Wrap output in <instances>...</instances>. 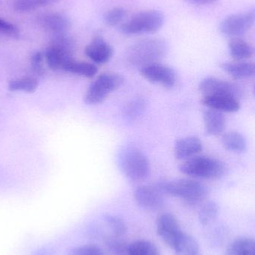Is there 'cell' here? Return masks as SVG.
Wrapping results in <instances>:
<instances>
[{"label":"cell","mask_w":255,"mask_h":255,"mask_svg":"<svg viewBox=\"0 0 255 255\" xmlns=\"http://www.w3.org/2000/svg\"><path fill=\"white\" fill-rule=\"evenodd\" d=\"M155 187L163 196L180 198L193 205L203 202L209 193L205 184L193 179L160 181Z\"/></svg>","instance_id":"6da1fadb"},{"label":"cell","mask_w":255,"mask_h":255,"mask_svg":"<svg viewBox=\"0 0 255 255\" xmlns=\"http://www.w3.org/2000/svg\"><path fill=\"white\" fill-rule=\"evenodd\" d=\"M167 46L164 40L147 38L139 40L129 47L126 61L132 67L140 69L144 66L159 62L165 56Z\"/></svg>","instance_id":"7a4b0ae2"},{"label":"cell","mask_w":255,"mask_h":255,"mask_svg":"<svg viewBox=\"0 0 255 255\" xmlns=\"http://www.w3.org/2000/svg\"><path fill=\"white\" fill-rule=\"evenodd\" d=\"M180 171L192 178L212 180L223 177L226 167L223 161L215 157L196 155L183 163Z\"/></svg>","instance_id":"3957f363"},{"label":"cell","mask_w":255,"mask_h":255,"mask_svg":"<svg viewBox=\"0 0 255 255\" xmlns=\"http://www.w3.org/2000/svg\"><path fill=\"white\" fill-rule=\"evenodd\" d=\"M75 47L71 37L65 34L55 36L43 55L48 67L54 71L64 70L67 64L74 59Z\"/></svg>","instance_id":"277c9868"},{"label":"cell","mask_w":255,"mask_h":255,"mask_svg":"<svg viewBox=\"0 0 255 255\" xmlns=\"http://www.w3.org/2000/svg\"><path fill=\"white\" fill-rule=\"evenodd\" d=\"M164 22V15L160 10H143L123 23L121 31L127 35L151 34L159 31Z\"/></svg>","instance_id":"5b68a950"},{"label":"cell","mask_w":255,"mask_h":255,"mask_svg":"<svg viewBox=\"0 0 255 255\" xmlns=\"http://www.w3.org/2000/svg\"><path fill=\"white\" fill-rule=\"evenodd\" d=\"M120 163L125 176L134 182L144 181L151 173V164L148 157L134 147L123 151Z\"/></svg>","instance_id":"8992f818"},{"label":"cell","mask_w":255,"mask_h":255,"mask_svg":"<svg viewBox=\"0 0 255 255\" xmlns=\"http://www.w3.org/2000/svg\"><path fill=\"white\" fill-rule=\"evenodd\" d=\"M124 82V77L118 73L100 75L87 89L84 97L85 103L98 105L103 103L112 92L121 88Z\"/></svg>","instance_id":"52a82bcc"},{"label":"cell","mask_w":255,"mask_h":255,"mask_svg":"<svg viewBox=\"0 0 255 255\" xmlns=\"http://www.w3.org/2000/svg\"><path fill=\"white\" fill-rule=\"evenodd\" d=\"M157 233L165 244L175 249L184 234L178 219L171 213H163L157 220Z\"/></svg>","instance_id":"ba28073f"},{"label":"cell","mask_w":255,"mask_h":255,"mask_svg":"<svg viewBox=\"0 0 255 255\" xmlns=\"http://www.w3.org/2000/svg\"><path fill=\"white\" fill-rule=\"evenodd\" d=\"M255 18L254 10L230 15L221 22L220 31L227 37H240L253 26Z\"/></svg>","instance_id":"9c48e42d"},{"label":"cell","mask_w":255,"mask_h":255,"mask_svg":"<svg viewBox=\"0 0 255 255\" xmlns=\"http://www.w3.org/2000/svg\"><path fill=\"white\" fill-rule=\"evenodd\" d=\"M139 73L148 82L162 85L166 88H172L177 83L175 70L159 62L141 67Z\"/></svg>","instance_id":"30bf717a"},{"label":"cell","mask_w":255,"mask_h":255,"mask_svg":"<svg viewBox=\"0 0 255 255\" xmlns=\"http://www.w3.org/2000/svg\"><path fill=\"white\" fill-rule=\"evenodd\" d=\"M199 88L205 96L228 95L238 99L242 94L238 85L216 77L205 78L199 84Z\"/></svg>","instance_id":"8fae6325"},{"label":"cell","mask_w":255,"mask_h":255,"mask_svg":"<svg viewBox=\"0 0 255 255\" xmlns=\"http://www.w3.org/2000/svg\"><path fill=\"white\" fill-rule=\"evenodd\" d=\"M163 196L155 187L151 186H139L133 192V197L137 205L148 211L161 209L165 203Z\"/></svg>","instance_id":"7c38bea8"},{"label":"cell","mask_w":255,"mask_h":255,"mask_svg":"<svg viewBox=\"0 0 255 255\" xmlns=\"http://www.w3.org/2000/svg\"><path fill=\"white\" fill-rule=\"evenodd\" d=\"M113 52L112 46L100 36L94 37L85 49V55L97 64H104L110 61Z\"/></svg>","instance_id":"4fadbf2b"},{"label":"cell","mask_w":255,"mask_h":255,"mask_svg":"<svg viewBox=\"0 0 255 255\" xmlns=\"http://www.w3.org/2000/svg\"><path fill=\"white\" fill-rule=\"evenodd\" d=\"M202 104L209 109L218 111L222 113H235L241 109V103L238 99L228 95L205 96Z\"/></svg>","instance_id":"5bb4252c"},{"label":"cell","mask_w":255,"mask_h":255,"mask_svg":"<svg viewBox=\"0 0 255 255\" xmlns=\"http://www.w3.org/2000/svg\"><path fill=\"white\" fill-rule=\"evenodd\" d=\"M203 149V144L198 136H189L177 141L174 154L178 160H188L195 157Z\"/></svg>","instance_id":"9a60e30c"},{"label":"cell","mask_w":255,"mask_h":255,"mask_svg":"<svg viewBox=\"0 0 255 255\" xmlns=\"http://www.w3.org/2000/svg\"><path fill=\"white\" fill-rule=\"evenodd\" d=\"M40 24L46 31L55 35L65 34L70 26L68 18L59 13H49L40 18Z\"/></svg>","instance_id":"2e32d148"},{"label":"cell","mask_w":255,"mask_h":255,"mask_svg":"<svg viewBox=\"0 0 255 255\" xmlns=\"http://www.w3.org/2000/svg\"><path fill=\"white\" fill-rule=\"evenodd\" d=\"M220 67L223 71L235 79H250L255 73L254 63L250 61H229L223 63Z\"/></svg>","instance_id":"e0dca14e"},{"label":"cell","mask_w":255,"mask_h":255,"mask_svg":"<svg viewBox=\"0 0 255 255\" xmlns=\"http://www.w3.org/2000/svg\"><path fill=\"white\" fill-rule=\"evenodd\" d=\"M204 124L207 134L217 136L226 129V118L222 112L208 109L204 113Z\"/></svg>","instance_id":"ac0fdd59"},{"label":"cell","mask_w":255,"mask_h":255,"mask_svg":"<svg viewBox=\"0 0 255 255\" xmlns=\"http://www.w3.org/2000/svg\"><path fill=\"white\" fill-rule=\"evenodd\" d=\"M229 51L231 56L236 61H246L254 55V47L251 43L244 39L232 38L229 43Z\"/></svg>","instance_id":"d6986e66"},{"label":"cell","mask_w":255,"mask_h":255,"mask_svg":"<svg viewBox=\"0 0 255 255\" xmlns=\"http://www.w3.org/2000/svg\"><path fill=\"white\" fill-rule=\"evenodd\" d=\"M64 70L67 73L88 79L94 77L97 73V67L95 64L86 61H76L75 59L70 61Z\"/></svg>","instance_id":"ffe728a7"},{"label":"cell","mask_w":255,"mask_h":255,"mask_svg":"<svg viewBox=\"0 0 255 255\" xmlns=\"http://www.w3.org/2000/svg\"><path fill=\"white\" fill-rule=\"evenodd\" d=\"M226 255H255V242L250 238H239L229 245Z\"/></svg>","instance_id":"44dd1931"},{"label":"cell","mask_w":255,"mask_h":255,"mask_svg":"<svg viewBox=\"0 0 255 255\" xmlns=\"http://www.w3.org/2000/svg\"><path fill=\"white\" fill-rule=\"evenodd\" d=\"M222 142L225 148L229 151L243 152L247 149V139L239 132L230 131L225 133L222 137Z\"/></svg>","instance_id":"7402d4cb"},{"label":"cell","mask_w":255,"mask_h":255,"mask_svg":"<svg viewBox=\"0 0 255 255\" xmlns=\"http://www.w3.org/2000/svg\"><path fill=\"white\" fill-rule=\"evenodd\" d=\"M38 87V81L36 78L22 77L10 81L7 85L9 91L12 92L22 91L28 94H32Z\"/></svg>","instance_id":"603a6c76"},{"label":"cell","mask_w":255,"mask_h":255,"mask_svg":"<svg viewBox=\"0 0 255 255\" xmlns=\"http://www.w3.org/2000/svg\"><path fill=\"white\" fill-rule=\"evenodd\" d=\"M175 255H202L200 247L196 240L190 235L184 234L175 249Z\"/></svg>","instance_id":"cb8c5ba5"},{"label":"cell","mask_w":255,"mask_h":255,"mask_svg":"<svg viewBox=\"0 0 255 255\" xmlns=\"http://www.w3.org/2000/svg\"><path fill=\"white\" fill-rule=\"evenodd\" d=\"M218 205L214 201H208L201 207L199 212V223L202 226H208L214 223L219 216Z\"/></svg>","instance_id":"d4e9b609"},{"label":"cell","mask_w":255,"mask_h":255,"mask_svg":"<svg viewBox=\"0 0 255 255\" xmlns=\"http://www.w3.org/2000/svg\"><path fill=\"white\" fill-rule=\"evenodd\" d=\"M129 255H160V253L151 241L139 240L130 244Z\"/></svg>","instance_id":"484cf974"},{"label":"cell","mask_w":255,"mask_h":255,"mask_svg":"<svg viewBox=\"0 0 255 255\" xmlns=\"http://www.w3.org/2000/svg\"><path fill=\"white\" fill-rule=\"evenodd\" d=\"M106 248L112 255H129V246L121 238H109L106 243Z\"/></svg>","instance_id":"4316f807"},{"label":"cell","mask_w":255,"mask_h":255,"mask_svg":"<svg viewBox=\"0 0 255 255\" xmlns=\"http://www.w3.org/2000/svg\"><path fill=\"white\" fill-rule=\"evenodd\" d=\"M105 221L113 232L114 237L121 238L127 232V226L122 219L117 216L106 215L104 217Z\"/></svg>","instance_id":"83f0119b"},{"label":"cell","mask_w":255,"mask_h":255,"mask_svg":"<svg viewBox=\"0 0 255 255\" xmlns=\"http://www.w3.org/2000/svg\"><path fill=\"white\" fill-rule=\"evenodd\" d=\"M145 107L146 103L143 99H136L126 106L124 114L128 119L135 120L142 115Z\"/></svg>","instance_id":"f1b7e54d"},{"label":"cell","mask_w":255,"mask_h":255,"mask_svg":"<svg viewBox=\"0 0 255 255\" xmlns=\"http://www.w3.org/2000/svg\"><path fill=\"white\" fill-rule=\"evenodd\" d=\"M127 16V10L122 7H115L106 12L104 16L105 22L111 26L121 23Z\"/></svg>","instance_id":"f546056e"},{"label":"cell","mask_w":255,"mask_h":255,"mask_svg":"<svg viewBox=\"0 0 255 255\" xmlns=\"http://www.w3.org/2000/svg\"><path fill=\"white\" fill-rule=\"evenodd\" d=\"M67 255H105L101 249L94 245H83L73 247L67 253Z\"/></svg>","instance_id":"4dcf8cb0"},{"label":"cell","mask_w":255,"mask_h":255,"mask_svg":"<svg viewBox=\"0 0 255 255\" xmlns=\"http://www.w3.org/2000/svg\"><path fill=\"white\" fill-rule=\"evenodd\" d=\"M43 54L40 52H36L33 53L31 56V68L33 73L38 76H43L44 73V68H43Z\"/></svg>","instance_id":"1f68e13d"},{"label":"cell","mask_w":255,"mask_h":255,"mask_svg":"<svg viewBox=\"0 0 255 255\" xmlns=\"http://www.w3.org/2000/svg\"><path fill=\"white\" fill-rule=\"evenodd\" d=\"M0 34L11 37H17L19 35V28L11 22L0 18Z\"/></svg>","instance_id":"d6a6232c"},{"label":"cell","mask_w":255,"mask_h":255,"mask_svg":"<svg viewBox=\"0 0 255 255\" xmlns=\"http://www.w3.org/2000/svg\"><path fill=\"white\" fill-rule=\"evenodd\" d=\"M191 3L196 4H200V5H205V4H214L218 0H188Z\"/></svg>","instance_id":"836d02e7"},{"label":"cell","mask_w":255,"mask_h":255,"mask_svg":"<svg viewBox=\"0 0 255 255\" xmlns=\"http://www.w3.org/2000/svg\"><path fill=\"white\" fill-rule=\"evenodd\" d=\"M35 255H52V254L49 250L43 249V250H40L38 253H37V254Z\"/></svg>","instance_id":"e575fe53"}]
</instances>
